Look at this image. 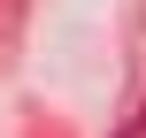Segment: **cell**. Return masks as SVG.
<instances>
[{
  "mask_svg": "<svg viewBox=\"0 0 146 138\" xmlns=\"http://www.w3.org/2000/svg\"><path fill=\"white\" fill-rule=\"evenodd\" d=\"M15 23H23V0H0V46L15 38Z\"/></svg>",
  "mask_w": 146,
  "mask_h": 138,
  "instance_id": "cell-1",
  "label": "cell"
}]
</instances>
